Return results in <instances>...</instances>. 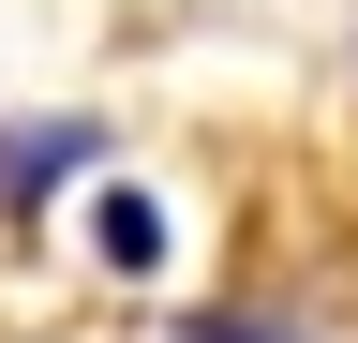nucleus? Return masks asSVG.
<instances>
[{"instance_id": "obj_1", "label": "nucleus", "mask_w": 358, "mask_h": 343, "mask_svg": "<svg viewBox=\"0 0 358 343\" xmlns=\"http://www.w3.org/2000/svg\"><path fill=\"white\" fill-rule=\"evenodd\" d=\"M90 239H105V269H150V254H164V209H150V194H105Z\"/></svg>"}]
</instances>
